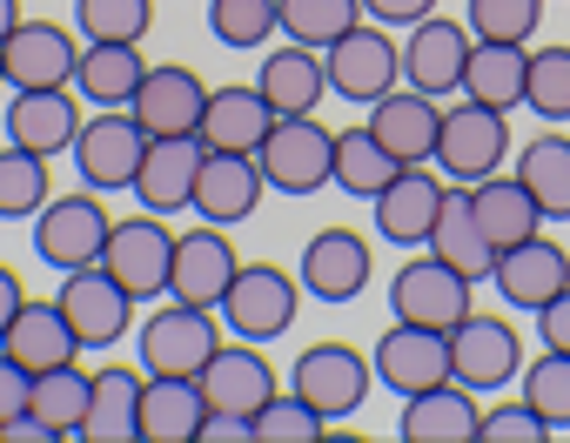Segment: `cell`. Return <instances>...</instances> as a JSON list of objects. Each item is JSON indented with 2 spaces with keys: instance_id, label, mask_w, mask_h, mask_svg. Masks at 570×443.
Listing matches in <instances>:
<instances>
[{
  "instance_id": "obj_46",
  "label": "cell",
  "mask_w": 570,
  "mask_h": 443,
  "mask_svg": "<svg viewBox=\"0 0 570 443\" xmlns=\"http://www.w3.org/2000/svg\"><path fill=\"white\" fill-rule=\"evenodd\" d=\"M470 35L476 41H537V21H543V0H470Z\"/></svg>"
},
{
  "instance_id": "obj_24",
  "label": "cell",
  "mask_w": 570,
  "mask_h": 443,
  "mask_svg": "<svg viewBox=\"0 0 570 443\" xmlns=\"http://www.w3.org/2000/svg\"><path fill=\"white\" fill-rule=\"evenodd\" d=\"M363 128H370L396 161H430L436 128H443V101L423 95V88H410V81H396L390 95L370 101V121H363Z\"/></svg>"
},
{
  "instance_id": "obj_4",
  "label": "cell",
  "mask_w": 570,
  "mask_h": 443,
  "mask_svg": "<svg viewBox=\"0 0 570 443\" xmlns=\"http://www.w3.org/2000/svg\"><path fill=\"white\" fill-rule=\"evenodd\" d=\"M523 336H517V323L510 316H497V309H470L456 329H450V376L463 383V390H476V396H503L517 376H523Z\"/></svg>"
},
{
  "instance_id": "obj_39",
  "label": "cell",
  "mask_w": 570,
  "mask_h": 443,
  "mask_svg": "<svg viewBox=\"0 0 570 443\" xmlns=\"http://www.w3.org/2000/svg\"><path fill=\"white\" fill-rule=\"evenodd\" d=\"M48 195H55L48 155H35V148H14V141H0V222H35Z\"/></svg>"
},
{
  "instance_id": "obj_11",
  "label": "cell",
  "mask_w": 570,
  "mask_h": 443,
  "mask_svg": "<svg viewBox=\"0 0 570 443\" xmlns=\"http://www.w3.org/2000/svg\"><path fill=\"white\" fill-rule=\"evenodd\" d=\"M55 303H61V316H68V329H75L81 350H115L135 329V309H141L101 263L95 269H68L61 289H55Z\"/></svg>"
},
{
  "instance_id": "obj_42",
  "label": "cell",
  "mask_w": 570,
  "mask_h": 443,
  "mask_svg": "<svg viewBox=\"0 0 570 443\" xmlns=\"http://www.w3.org/2000/svg\"><path fill=\"white\" fill-rule=\"evenodd\" d=\"M208 35H215L222 48H235V55L268 48V41L282 35L275 0H208Z\"/></svg>"
},
{
  "instance_id": "obj_44",
  "label": "cell",
  "mask_w": 570,
  "mask_h": 443,
  "mask_svg": "<svg viewBox=\"0 0 570 443\" xmlns=\"http://www.w3.org/2000/svg\"><path fill=\"white\" fill-rule=\"evenodd\" d=\"M523 403L543 416V430L550 436H563L570 430V356H557V350H543L537 363H523Z\"/></svg>"
},
{
  "instance_id": "obj_3",
  "label": "cell",
  "mask_w": 570,
  "mask_h": 443,
  "mask_svg": "<svg viewBox=\"0 0 570 443\" xmlns=\"http://www.w3.org/2000/svg\"><path fill=\"white\" fill-rule=\"evenodd\" d=\"M222 316L215 309H195V303H175L168 309H148L141 329H135V363L148 376H195L215 350H222Z\"/></svg>"
},
{
  "instance_id": "obj_1",
  "label": "cell",
  "mask_w": 570,
  "mask_h": 443,
  "mask_svg": "<svg viewBox=\"0 0 570 443\" xmlns=\"http://www.w3.org/2000/svg\"><path fill=\"white\" fill-rule=\"evenodd\" d=\"M215 316L242 343H275V336H289V323L303 316V276L275 269V263H242L228 296L215 303Z\"/></svg>"
},
{
  "instance_id": "obj_56",
  "label": "cell",
  "mask_w": 570,
  "mask_h": 443,
  "mask_svg": "<svg viewBox=\"0 0 570 443\" xmlns=\"http://www.w3.org/2000/svg\"><path fill=\"white\" fill-rule=\"evenodd\" d=\"M563 135H570V128H563Z\"/></svg>"
},
{
  "instance_id": "obj_33",
  "label": "cell",
  "mask_w": 570,
  "mask_h": 443,
  "mask_svg": "<svg viewBox=\"0 0 570 443\" xmlns=\"http://www.w3.org/2000/svg\"><path fill=\"white\" fill-rule=\"evenodd\" d=\"M0 350H8L28 376H41V370H55V363H75L81 356V343H75V329H68V316H61V303L48 296V303H21V316L8 323V336H0Z\"/></svg>"
},
{
  "instance_id": "obj_40",
  "label": "cell",
  "mask_w": 570,
  "mask_h": 443,
  "mask_svg": "<svg viewBox=\"0 0 570 443\" xmlns=\"http://www.w3.org/2000/svg\"><path fill=\"white\" fill-rule=\"evenodd\" d=\"M523 108L543 128H570V48H530V75H523Z\"/></svg>"
},
{
  "instance_id": "obj_25",
  "label": "cell",
  "mask_w": 570,
  "mask_h": 443,
  "mask_svg": "<svg viewBox=\"0 0 570 443\" xmlns=\"http://www.w3.org/2000/svg\"><path fill=\"white\" fill-rule=\"evenodd\" d=\"M476 430H483V403L456 376L436 383V390L403 396V410H396V436L403 443H476Z\"/></svg>"
},
{
  "instance_id": "obj_17",
  "label": "cell",
  "mask_w": 570,
  "mask_h": 443,
  "mask_svg": "<svg viewBox=\"0 0 570 443\" xmlns=\"http://www.w3.org/2000/svg\"><path fill=\"white\" fill-rule=\"evenodd\" d=\"M81 95L75 88H8V121H0V141L35 148V155H68L81 135Z\"/></svg>"
},
{
  "instance_id": "obj_20",
  "label": "cell",
  "mask_w": 570,
  "mask_h": 443,
  "mask_svg": "<svg viewBox=\"0 0 570 443\" xmlns=\"http://www.w3.org/2000/svg\"><path fill=\"white\" fill-rule=\"evenodd\" d=\"M268 181L255 168V155H235V148H202V168H195V215L215 222V229H235V222H248L262 208Z\"/></svg>"
},
{
  "instance_id": "obj_21",
  "label": "cell",
  "mask_w": 570,
  "mask_h": 443,
  "mask_svg": "<svg viewBox=\"0 0 570 443\" xmlns=\"http://www.w3.org/2000/svg\"><path fill=\"white\" fill-rule=\"evenodd\" d=\"M0 61H8V88H75V28L61 21H14V35L0 41Z\"/></svg>"
},
{
  "instance_id": "obj_6",
  "label": "cell",
  "mask_w": 570,
  "mask_h": 443,
  "mask_svg": "<svg viewBox=\"0 0 570 443\" xmlns=\"http://www.w3.org/2000/svg\"><path fill=\"white\" fill-rule=\"evenodd\" d=\"M510 148H517V141H510V115H497V108L456 95V101L443 108V128H436L430 161L443 168V181H483V175L503 168Z\"/></svg>"
},
{
  "instance_id": "obj_47",
  "label": "cell",
  "mask_w": 570,
  "mask_h": 443,
  "mask_svg": "<svg viewBox=\"0 0 570 443\" xmlns=\"http://www.w3.org/2000/svg\"><path fill=\"white\" fill-rule=\"evenodd\" d=\"M550 430H543V416L517 396V403H497V410H483V430H476V443H543Z\"/></svg>"
},
{
  "instance_id": "obj_45",
  "label": "cell",
  "mask_w": 570,
  "mask_h": 443,
  "mask_svg": "<svg viewBox=\"0 0 570 443\" xmlns=\"http://www.w3.org/2000/svg\"><path fill=\"white\" fill-rule=\"evenodd\" d=\"M248 436H255V443H316V436H330V423H323L296 390H275V396L248 416Z\"/></svg>"
},
{
  "instance_id": "obj_2",
  "label": "cell",
  "mask_w": 570,
  "mask_h": 443,
  "mask_svg": "<svg viewBox=\"0 0 570 443\" xmlns=\"http://www.w3.org/2000/svg\"><path fill=\"white\" fill-rule=\"evenodd\" d=\"M108 229H115V215L95 188H68V195H48L41 215H35V256L68 276V269H95L101 249H108Z\"/></svg>"
},
{
  "instance_id": "obj_16",
  "label": "cell",
  "mask_w": 570,
  "mask_h": 443,
  "mask_svg": "<svg viewBox=\"0 0 570 443\" xmlns=\"http://www.w3.org/2000/svg\"><path fill=\"white\" fill-rule=\"evenodd\" d=\"M370 363H376V383L390 396L436 390V383H450V329H423V323H396L390 316V329L376 336Z\"/></svg>"
},
{
  "instance_id": "obj_54",
  "label": "cell",
  "mask_w": 570,
  "mask_h": 443,
  "mask_svg": "<svg viewBox=\"0 0 570 443\" xmlns=\"http://www.w3.org/2000/svg\"><path fill=\"white\" fill-rule=\"evenodd\" d=\"M14 21H21V0H0V41L14 35Z\"/></svg>"
},
{
  "instance_id": "obj_35",
  "label": "cell",
  "mask_w": 570,
  "mask_h": 443,
  "mask_svg": "<svg viewBox=\"0 0 570 443\" xmlns=\"http://www.w3.org/2000/svg\"><path fill=\"white\" fill-rule=\"evenodd\" d=\"M436 263H450L456 276H470V283H490V263H497V249L483 243V229H476V215H470V195H463V181H450V195H443V208H436V229H430V243H423Z\"/></svg>"
},
{
  "instance_id": "obj_53",
  "label": "cell",
  "mask_w": 570,
  "mask_h": 443,
  "mask_svg": "<svg viewBox=\"0 0 570 443\" xmlns=\"http://www.w3.org/2000/svg\"><path fill=\"white\" fill-rule=\"evenodd\" d=\"M21 303H28V289H21V276L0 263V336H8V323L21 316Z\"/></svg>"
},
{
  "instance_id": "obj_55",
  "label": "cell",
  "mask_w": 570,
  "mask_h": 443,
  "mask_svg": "<svg viewBox=\"0 0 570 443\" xmlns=\"http://www.w3.org/2000/svg\"><path fill=\"white\" fill-rule=\"evenodd\" d=\"M0 95H8V61H0Z\"/></svg>"
},
{
  "instance_id": "obj_27",
  "label": "cell",
  "mask_w": 570,
  "mask_h": 443,
  "mask_svg": "<svg viewBox=\"0 0 570 443\" xmlns=\"http://www.w3.org/2000/svg\"><path fill=\"white\" fill-rule=\"evenodd\" d=\"M255 88L268 95L275 115H316L330 101V68H323V48H303V41H282L262 55L255 68Z\"/></svg>"
},
{
  "instance_id": "obj_23",
  "label": "cell",
  "mask_w": 570,
  "mask_h": 443,
  "mask_svg": "<svg viewBox=\"0 0 570 443\" xmlns=\"http://www.w3.org/2000/svg\"><path fill=\"white\" fill-rule=\"evenodd\" d=\"M235 243L228 229H215V222H202V229L175 236V269H168V296L175 303H195V309H215L235 283Z\"/></svg>"
},
{
  "instance_id": "obj_22",
  "label": "cell",
  "mask_w": 570,
  "mask_h": 443,
  "mask_svg": "<svg viewBox=\"0 0 570 443\" xmlns=\"http://www.w3.org/2000/svg\"><path fill=\"white\" fill-rule=\"evenodd\" d=\"M490 283H497L503 309H530V316H537V309L570 283V249H563L557 236H530V243H517V249H497Z\"/></svg>"
},
{
  "instance_id": "obj_50",
  "label": "cell",
  "mask_w": 570,
  "mask_h": 443,
  "mask_svg": "<svg viewBox=\"0 0 570 443\" xmlns=\"http://www.w3.org/2000/svg\"><path fill=\"white\" fill-rule=\"evenodd\" d=\"M21 410H28V370H21L8 350H0V423L21 416Z\"/></svg>"
},
{
  "instance_id": "obj_8",
  "label": "cell",
  "mask_w": 570,
  "mask_h": 443,
  "mask_svg": "<svg viewBox=\"0 0 570 443\" xmlns=\"http://www.w3.org/2000/svg\"><path fill=\"white\" fill-rule=\"evenodd\" d=\"M141 148H148V135H141V121L128 108H95L81 121L75 148H68L75 155V181L95 188V195H128L135 168H141Z\"/></svg>"
},
{
  "instance_id": "obj_30",
  "label": "cell",
  "mask_w": 570,
  "mask_h": 443,
  "mask_svg": "<svg viewBox=\"0 0 570 443\" xmlns=\"http://www.w3.org/2000/svg\"><path fill=\"white\" fill-rule=\"evenodd\" d=\"M135 423H141V363H108L95 370L88 383V416L75 430V443H135Z\"/></svg>"
},
{
  "instance_id": "obj_34",
  "label": "cell",
  "mask_w": 570,
  "mask_h": 443,
  "mask_svg": "<svg viewBox=\"0 0 570 443\" xmlns=\"http://www.w3.org/2000/svg\"><path fill=\"white\" fill-rule=\"evenodd\" d=\"M523 75H530V48L523 41H470V61H463V88L456 95L510 115V108H523Z\"/></svg>"
},
{
  "instance_id": "obj_38",
  "label": "cell",
  "mask_w": 570,
  "mask_h": 443,
  "mask_svg": "<svg viewBox=\"0 0 570 443\" xmlns=\"http://www.w3.org/2000/svg\"><path fill=\"white\" fill-rule=\"evenodd\" d=\"M88 383H95V370H81V356H75V363H55V370L28 376V410H35L41 423H55L61 443H75V430H81V416H88Z\"/></svg>"
},
{
  "instance_id": "obj_7",
  "label": "cell",
  "mask_w": 570,
  "mask_h": 443,
  "mask_svg": "<svg viewBox=\"0 0 570 443\" xmlns=\"http://www.w3.org/2000/svg\"><path fill=\"white\" fill-rule=\"evenodd\" d=\"M289 390H296L323 423H336V416H356V410L370 403L376 363H370L356 343H309V350L289 363Z\"/></svg>"
},
{
  "instance_id": "obj_28",
  "label": "cell",
  "mask_w": 570,
  "mask_h": 443,
  "mask_svg": "<svg viewBox=\"0 0 570 443\" xmlns=\"http://www.w3.org/2000/svg\"><path fill=\"white\" fill-rule=\"evenodd\" d=\"M463 195H470V215H476V229H483L490 249H517V243L543 236V208L530 201V188L517 175L497 168L483 181H463Z\"/></svg>"
},
{
  "instance_id": "obj_37",
  "label": "cell",
  "mask_w": 570,
  "mask_h": 443,
  "mask_svg": "<svg viewBox=\"0 0 570 443\" xmlns=\"http://www.w3.org/2000/svg\"><path fill=\"white\" fill-rule=\"evenodd\" d=\"M403 175V161L370 135V128H343L336 135V155H330V188L356 195V201H376L390 181Z\"/></svg>"
},
{
  "instance_id": "obj_18",
  "label": "cell",
  "mask_w": 570,
  "mask_h": 443,
  "mask_svg": "<svg viewBox=\"0 0 570 443\" xmlns=\"http://www.w3.org/2000/svg\"><path fill=\"white\" fill-rule=\"evenodd\" d=\"M470 21H450V14H423L416 28H403V81L423 88V95H456L463 88V61H470Z\"/></svg>"
},
{
  "instance_id": "obj_15",
  "label": "cell",
  "mask_w": 570,
  "mask_h": 443,
  "mask_svg": "<svg viewBox=\"0 0 570 443\" xmlns=\"http://www.w3.org/2000/svg\"><path fill=\"white\" fill-rule=\"evenodd\" d=\"M202 108H208V81L188 68V61H148L128 115L141 121L148 141H168V135H195L202 128Z\"/></svg>"
},
{
  "instance_id": "obj_51",
  "label": "cell",
  "mask_w": 570,
  "mask_h": 443,
  "mask_svg": "<svg viewBox=\"0 0 570 443\" xmlns=\"http://www.w3.org/2000/svg\"><path fill=\"white\" fill-rule=\"evenodd\" d=\"M195 443H255V436H248V416L208 410V416H202V430H195Z\"/></svg>"
},
{
  "instance_id": "obj_32",
  "label": "cell",
  "mask_w": 570,
  "mask_h": 443,
  "mask_svg": "<svg viewBox=\"0 0 570 443\" xmlns=\"http://www.w3.org/2000/svg\"><path fill=\"white\" fill-rule=\"evenodd\" d=\"M148 61H141V41H81V61H75V95L88 108H128L135 88H141Z\"/></svg>"
},
{
  "instance_id": "obj_26",
  "label": "cell",
  "mask_w": 570,
  "mask_h": 443,
  "mask_svg": "<svg viewBox=\"0 0 570 443\" xmlns=\"http://www.w3.org/2000/svg\"><path fill=\"white\" fill-rule=\"evenodd\" d=\"M195 168H202V141L195 135H168V141H148L141 148V168H135V201L148 215H181L195 201Z\"/></svg>"
},
{
  "instance_id": "obj_13",
  "label": "cell",
  "mask_w": 570,
  "mask_h": 443,
  "mask_svg": "<svg viewBox=\"0 0 570 443\" xmlns=\"http://www.w3.org/2000/svg\"><path fill=\"white\" fill-rule=\"evenodd\" d=\"M443 195H450V181H443V168H436V161H403V175L370 201L376 236H383L390 249H423V243H430V229H436Z\"/></svg>"
},
{
  "instance_id": "obj_14",
  "label": "cell",
  "mask_w": 570,
  "mask_h": 443,
  "mask_svg": "<svg viewBox=\"0 0 570 443\" xmlns=\"http://www.w3.org/2000/svg\"><path fill=\"white\" fill-rule=\"evenodd\" d=\"M296 276H303V296H316V303H330V309H343V303H356L363 289H370V276H376V256H370V236H356V229H316L309 243H303V263H296Z\"/></svg>"
},
{
  "instance_id": "obj_29",
  "label": "cell",
  "mask_w": 570,
  "mask_h": 443,
  "mask_svg": "<svg viewBox=\"0 0 570 443\" xmlns=\"http://www.w3.org/2000/svg\"><path fill=\"white\" fill-rule=\"evenodd\" d=\"M268 128H275L268 95H262L255 81H228V88H208V108H202L195 141H202V148H235V155H255Z\"/></svg>"
},
{
  "instance_id": "obj_12",
  "label": "cell",
  "mask_w": 570,
  "mask_h": 443,
  "mask_svg": "<svg viewBox=\"0 0 570 443\" xmlns=\"http://www.w3.org/2000/svg\"><path fill=\"white\" fill-rule=\"evenodd\" d=\"M323 68H330V95H343V101H376V95H390L396 81H403V48L390 41V28H376V21H356L343 41H330L323 48Z\"/></svg>"
},
{
  "instance_id": "obj_52",
  "label": "cell",
  "mask_w": 570,
  "mask_h": 443,
  "mask_svg": "<svg viewBox=\"0 0 570 443\" xmlns=\"http://www.w3.org/2000/svg\"><path fill=\"white\" fill-rule=\"evenodd\" d=\"M0 443H61V430H55V423H41L35 410H21V416L0 423Z\"/></svg>"
},
{
  "instance_id": "obj_41",
  "label": "cell",
  "mask_w": 570,
  "mask_h": 443,
  "mask_svg": "<svg viewBox=\"0 0 570 443\" xmlns=\"http://www.w3.org/2000/svg\"><path fill=\"white\" fill-rule=\"evenodd\" d=\"M275 21L303 48H330V41H343L363 21V8L356 0H275Z\"/></svg>"
},
{
  "instance_id": "obj_48",
  "label": "cell",
  "mask_w": 570,
  "mask_h": 443,
  "mask_svg": "<svg viewBox=\"0 0 570 443\" xmlns=\"http://www.w3.org/2000/svg\"><path fill=\"white\" fill-rule=\"evenodd\" d=\"M537 343H543V350H557V356H570V283L537 309Z\"/></svg>"
},
{
  "instance_id": "obj_31",
  "label": "cell",
  "mask_w": 570,
  "mask_h": 443,
  "mask_svg": "<svg viewBox=\"0 0 570 443\" xmlns=\"http://www.w3.org/2000/svg\"><path fill=\"white\" fill-rule=\"evenodd\" d=\"M208 403H202V383L195 376H148L141 370V423H135V443H195Z\"/></svg>"
},
{
  "instance_id": "obj_43",
  "label": "cell",
  "mask_w": 570,
  "mask_h": 443,
  "mask_svg": "<svg viewBox=\"0 0 570 443\" xmlns=\"http://www.w3.org/2000/svg\"><path fill=\"white\" fill-rule=\"evenodd\" d=\"M155 0H75V35L81 41H148Z\"/></svg>"
},
{
  "instance_id": "obj_9",
  "label": "cell",
  "mask_w": 570,
  "mask_h": 443,
  "mask_svg": "<svg viewBox=\"0 0 570 443\" xmlns=\"http://www.w3.org/2000/svg\"><path fill=\"white\" fill-rule=\"evenodd\" d=\"M101 269L135 296V303H155L168 296V269H175V229L168 215H121L108 229V249H101Z\"/></svg>"
},
{
  "instance_id": "obj_36",
  "label": "cell",
  "mask_w": 570,
  "mask_h": 443,
  "mask_svg": "<svg viewBox=\"0 0 570 443\" xmlns=\"http://www.w3.org/2000/svg\"><path fill=\"white\" fill-rule=\"evenodd\" d=\"M510 175L530 188V201L543 208V222H570V135L563 128H543L537 141H523Z\"/></svg>"
},
{
  "instance_id": "obj_5",
  "label": "cell",
  "mask_w": 570,
  "mask_h": 443,
  "mask_svg": "<svg viewBox=\"0 0 570 443\" xmlns=\"http://www.w3.org/2000/svg\"><path fill=\"white\" fill-rule=\"evenodd\" d=\"M330 155H336V128H323L316 115H275V128L255 148V168L275 195H316L330 188Z\"/></svg>"
},
{
  "instance_id": "obj_49",
  "label": "cell",
  "mask_w": 570,
  "mask_h": 443,
  "mask_svg": "<svg viewBox=\"0 0 570 443\" xmlns=\"http://www.w3.org/2000/svg\"><path fill=\"white\" fill-rule=\"evenodd\" d=\"M363 8V21H376V28H416L423 14H436V0H356Z\"/></svg>"
},
{
  "instance_id": "obj_19",
  "label": "cell",
  "mask_w": 570,
  "mask_h": 443,
  "mask_svg": "<svg viewBox=\"0 0 570 443\" xmlns=\"http://www.w3.org/2000/svg\"><path fill=\"white\" fill-rule=\"evenodd\" d=\"M202 383V403L208 410H228V416H255L282 383H275V363L262 356V343H242V336H222V350L195 370Z\"/></svg>"
},
{
  "instance_id": "obj_10",
  "label": "cell",
  "mask_w": 570,
  "mask_h": 443,
  "mask_svg": "<svg viewBox=\"0 0 570 443\" xmlns=\"http://www.w3.org/2000/svg\"><path fill=\"white\" fill-rule=\"evenodd\" d=\"M476 309V283L456 276L450 263H436L430 249L410 256L390 283V316L396 323H423V329H456L463 316Z\"/></svg>"
}]
</instances>
